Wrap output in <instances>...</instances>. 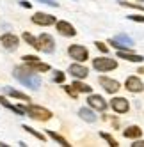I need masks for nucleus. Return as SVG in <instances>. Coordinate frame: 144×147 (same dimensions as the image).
Returning <instances> with one entry per match:
<instances>
[{"label": "nucleus", "instance_id": "bb28decb", "mask_svg": "<svg viewBox=\"0 0 144 147\" xmlns=\"http://www.w3.org/2000/svg\"><path fill=\"white\" fill-rule=\"evenodd\" d=\"M121 5L132 7V9H139V11H144V7H142V5H139V4H132V2H123V0H121Z\"/></svg>", "mask_w": 144, "mask_h": 147}, {"label": "nucleus", "instance_id": "b1692460", "mask_svg": "<svg viewBox=\"0 0 144 147\" xmlns=\"http://www.w3.org/2000/svg\"><path fill=\"white\" fill-rule=\"evenodd\" d=\"M23 129L27 131V133H30V135H34L37 140H41V142H45V135H41L39 131H36L34 128H30V126H23Z\"/></svg>", "mask_w": 144, "mask_h": 147}, {"label": "nucleus", "instance_id": "473e14b6", "mask_svg": "<svg viewBox=\"0 0 144 147\" xmlns=\"http://www.w3.org/2000/svg\"><path fill=\"white\" fill-rule=\"evenodd\" d=\"M132 147H144V140H137L135 138V142L132 144Z\"/></svg>", "mask_w": 144, "mask_h": 147}, {"label": "nucleus", "instance_id": "2eb2a0df", "mask_svg": "<svg viewBox=\"0 0 144 147\" xmlns=\"http://www.w3.org/2000/svg\"><path fill=\"white\" fill-rule=\"evenodd\" d=\"M118 57H119V59H125V60H128V62H142V60H144L142 55H135V53L123 51V50H118Z\"/></svg>", "mask_w": 144, "mask_h": 147}, {"label": "nucleus", "instance_id": "72a5a7b5", "mask_svg": "<svg viewBox=\"0 0 144 147\" xmlns=\"http://www.w3.org/2000/svg\"><path fill=\"white\" fill-rule=\"evenodd\" d=\"M20 4H22V5H23V7H27V9H29V7H30V2H25V0H22V2H20Z\"/></svg>", "mask_w": 144, "mask_h": 147}, {"label": "nucleus", "instance_id": "5701e85b", "mask_svg": "<svg viewBox=\"0 0 144 147\" xmlns=\"http://www.w3.org/2000/svg\"><path fill=\"white\" fill-rule=\"evenodd\" d=\"M23 41H27V43L32 46V48H37V39L32 36V34H29V32H23Z\"/></svg>", "mask_w": 144, "mask_h": 147}, {"label": "nucleus", "instance_id": "423d86ee", "mask_svg": "<svg viewBox=\"0 0 144 147\" xmlns=\"http://www.w3.org/2000/svg\"><path fill=\"white\" fill-rule=\"evenodd\" d=\"M32 23L41 25V27H48V25H54L55 23V16L46 14V13H36L32 16Z\"/></svg>", "mask_w": 144, "mask_h": 147}, {"label": "nucleus", "instance_id": "f3484780", "mask_svg": "<svg viewBox=\"0 0 144 147\" xmlns=\"http://www.w3.org/2000/svg\"><path fill=\"white\" fill-rule=\"evenodd\" d=\"M4 92L7 94V96H11V98H16V99H22V101H30V98L27 96V94H23V92H20V90H14L13 87H4Z\"/></svg>", "mask_w": 144, "mask_h": 147}, {"label": "nucleus", "instance_id": "c9c22d12", "mask_svg": "<svg viewBox=\"0 0 144 147\" xmlns=\"http://www.w3.org/2000/svg\"><path fill=\"white\" fill-rule=\"evenodd\" d=\"M5 145H7V144H4V142H0V147H5Z\"/></svg>", "mask_w": 144, "mask_h": 147}, {"label": "nucleus", "instance_id": "4468645a", "mask_svg": "<svg viewBox=\"0 0 144 147\" xmlns=\"http://www.w3.org/2000/svg\"><path fill=\"white\" fill-rule=\"evenodd\" d=\"M25 66H27V67H30L32 71H36V73H46V71H50V66H48V64H45V62H39V60L25 62Z\"/></svg>", "mask_w": 144, "mask_h": 147}, {"label": "nucleus", "instance_id": "412c9836", "mask_svg": "<svg viewBox=\"0 0 144 147\" xmlns=\"http://www.w3.org/2000/svg\"><path fill=\"white\" fill-rule=\"evenodd\" d=\"M73 89H75L77 92H87V94H91V90H92L89 85H86V83H82L80 80H77V82L73 83Z\"/></svg>", "mask_w": 144, "mask_h": 147}, {"label": "nucleus", "instance_id": "39448f33", "mask_svg": "<svg viewBox=\"0 0 144 147\" xmlns=\"http://www.w3.org/2000/svg\"><path fill=\"white\" fill-rule=\"evenodd\" d=\"M68 53H69L71 59H75L77 62H86V60L89 59V51H87V48L80 46V45H71V46L68 48Z\"/></svg>", "mask_w": 144, "mask_h": 147}, {"label": "nucleus", "instance_id": "f704fd0d", "mask_svg": "<svg viewBox=\"0 0 144 147\" xmlns=\"http://www.w3.org/2000/svg\"><path fill=\"white\" fill-rule=\"evenodd\" d=\"M137 73H142V75H144V67H139V69H137Z\"/></svg>", "mask_w": 144, "mask_h": 147}, {"label": "nucleus", "instance_id": "9d476101", "mask_svg": "<svg viewBox=\"0 0 144 147\" xmlns=\"http://www.w3.org/2000/svg\"><path fill=\"white\" fill-rule=\"evenodd\" d=\"M87 103H89V107L94 108V110H101V112H103L107 108V101L101 96H98V94H91V96L87 98Z\"/></svg>", "mask_w": 144, "mask_h": 147}, {"label": "nucleus", "instance_id": "9b49d317", "mask_svg": "<svg viewBox=\"0 0 144 147\" xmlns=\"http://www.w3.org/2000/svg\"><path fill=\"white\" fill-rule=\"evenodd\" d=\"M68 73L71 76H75L77 80H82V78H86L87 75H89V71H87V67H84V66H80V64H71L69 67H68Z\"/></svg>", "mask_w": 144, "mask_h": 147}, {"label": "nucleus", "instance_id": "f03ea898", "mask_svg": "<svg viewBox=\"0 0 144 147\" xmlns=\"http://www.w3.org/2000/svg\"><path fill=\"white\" fill-rule=\"evenodd\" d=\"M25 113H29V117L37 119V121H48L52 117V112L43 108V107H37V105H29V107H25Z\"/></svg>", "mask_w": 144, "mask_h": 147}, {"label": "nucleus", "instance_id": "6ab92c4d", "mask_svg": "<svg viewBox=\"0 0 144 147\" xmlns=\"http://www.w3.org/2000/svg\"><path fill=\"white\" fill-rule=\"evenodd\" d=\"M78 115H80V119H84L86 122H94V121H96L94 112H91L89 108H80V110H78Z\"/></svg>", "mask_w": 144, "mask_h": 147}, {"label": "nucleus", "instance_id": "dca6fc26", "mask_svg": "<svg viewBox=\"0 0 144 147\" xmlns=\"http://www.w3.org/2000/svg\"><path fill=\"white\" fill-rule=\"evenodd\" d=\"M0 105H2V107H5V108H9V110H13V112L18 113V115H25V107H14V105H11L4 96H0Z\"/></svg>", "mask_w": 144, "mask_h": 147}, {"label": "nucleus", "instance_id": "a211bd4d", "mask_svg": "<svg viewBox=\"0 0 144 147\" xmlns=\"http://www.w3.org/2000/svg\"><path fill=\"white\" fill-rule=\"evenodd\" d=\"M123 135H125L126 138H139V136L142 135V129L139 128V126H128V128L123 131Z\"/></svg>", "mask_w": 144, "mask_h": 147}, {"label": "nucleus", "instance_id": "0eeeda50", "mask_svg": "<svg viewBox=\"0 0 144 147\" xmlns=\"http://www.w3.org/2000/svg\"><path fill=\"white\" fill-rule=\"evenodd\" d=\"M0 43H2V46L9 51H14L20 45V39L14 36V34H4L2 37H0Z\"/></svg>", "mask_w": 144, "mask_h": 147}, {"label": "nucleus", "instance_id": "1a4fd4ad", "mask_svg": "<svg viewBox=\"0 0 144 147\" xmlns=\"http://www.w3.org/2000/svg\"><path fill=\"white\" fill-rule=\"evenodd\" d=\"M110 107L114 108V112H118V113H126L130 110V103L125 98H114L110 101Z\"/></svg>", "mask_w": 144, "mask_h": 147}, {"label": "nucleus", "instance_id": "20e7f679", "mask_svg": "<svg viewBox=\"0 0 144 147\" xmlns=\"http://www.w3.org/2000/svg\"><path fill=\"white\" fill-rule=\"evenodd\" d=\"M92 67L96 71H112L118 67V62L114 59H109V57H98L92 60Z\"/></svg>", "mask_w": 144, "mask_h": 147}, {"label": "nucleus", "instance_id": "f257e3e1", "mask_svg": "<svg viewBox=\"0 0 144 147\" xmlns=\"http://www.w3.org/2000/svg\"><path fill=\"white\" fill-rule=\"evenodd\" d=\"M13 76L20 83H23L25 87H29V89L37 90L41 87V78H39V75H36V71H32V69L27 67V66H18V67H14L13 69Z\"/></svg>", "mask_w": 144, "mask_h": 147}, {"label": "nucleus", "instance_id": "f8f14e48", "mask_svg": "<svg viewBox=\"0 0 144 147\" xmlns=\"http://www.w3.org/2000/svg\"><path fill=\"white\" fill-rule=\"evenodd\" d=\"M57 30L60 36H66V37H73L77 34V30L73 28V25L68 23V22H57Z\"/></svg>", "mask_w": 144, "mask_h": 147}, {"label": "nucleus", "instance_id": "6e6552de", "mask_svg": "<svg viewBox=\"0 0 144 147\" xmlns=\"http://www.w3.org/2000/svg\"><path fill=\"white\" fill-rule=\"evenodd\" d=\"M100 85L103 87L109 94H114V92H118L121 89V83L118 80H112V78H107V76H101L100 78Z\"/></svg>", "mask_w": 144, "mask_h": 147}, {"label": "nucleus", "instance_id": "2f4dec72", "mask_svg": "<svg viewBox=\"0 0 144 147\" xmlns=\"http://www.w3.org/2000/svg\"><path fill=\"white\" fill-rule=\"evenodd\" d=\"M37 2H43L46 5H52V7H57V2H54V0H37Z\"/></svg>", "mask_w": 144, "mask_h": 147}, {"label": "nucleus", "instance_id": "393cba45", "mask_svg": "<svg viewBox=\"0 0 144 147\" xmlns=\"http://www.w3.org/2000/svg\"><path fill=\"white\" fill-rule=\"evenodd\" d=\"M100 136H101V138H105V140H107V144H109V145H112V147H118V145H119V144H118V140L114 138V136H110L109 133H100Z\"/></svg>", "mask_w": 144, "mask_h": 147}, {"label": "nucleus", "instance_id": "cd10ccee", "mask_svg": "<svg viewBox=\"0 0 144 147\" xmlns=\"http://www.w3.org/2000/svg\"><path fill=\"white\" fill-rule=\"evenodd\" d=\"M64 90H66V92L69 94L71 98H77V90L73 89V85H71V87H69V85H64Z\"/></svg>", "mask_w": 144, "mask_h": 147}, {"label": "nucleus", "instance_id": "c85d7f7f", "mask_svg": "<svg viewBox=\"0 0 144 147\" xmlns=\"http://www.w3.org/2000/svg\"><path fill=\"white\" fill-rule=\"evenodd\" d=\"M96 48L100 50V51H103V53H107V51H109V48H107V45H103V43H101V41H96Z\"/></svg>", "mask_w": 144, "mask_h": 147}, {"label": "nucleus", "instance_id": "ddd939ff", "mask_svg": "<svg viewBox=\"0 0 144 147\" xmlns=\"http://www.w3.org/2000/svg\"><path fill=\"white\" fill-rule=\"evenodd\" d=\"M125 87L130 90V92H141L142 89H144V85H142V82L137 78V76H130L128 80H126V83H125Z\"/></svg>", "mask_w": 144, "mask_h": 147}, {"label": "nucleus", "instance_id": "7ed1b4c3", "mask_svg": "<svg viewBox=\"0 0 144 147\" xmlns=\"http://www.w3.org/2000/svg\"><path fill=\"white\" fill-rule=\"evenodd\" d=\"M39 51H45V53H52V51L55 50V41L54 37L50 36V34H41L37 37V48Z\"/></svg>", "mask_w": 144, "mask_h": 147}, {"label": "nucleus", "instance_id": "c756f323", "mask_svg": "<svg viewBox=\"0 0 144 147\" xmlns=\"http://www.w3.org/2000/svg\"><path fill=\"white\" fill-rule=\"evenodd\" d=\"M128 20H132V22H141V23H144V16H128Z\"/></svg>", "mask_w": 144, "mask_h": 147}, {"label": "nucleus", "instance_id": "e433bc0d", "mask_svg": "<svg viewBox=\"0 0 144 147\" xmlns=\"http://www.w3.org/2000/svg\"><path fill=\"white\" fill-rule=\"evenodd\" d=\"M137 2H144V0H137Z\"/></svg>", "mask_w": 144, "mask_h": 147}, {"label": "nucleus", "instance_id": "aec40b11", "mask_svg": "<svg viewBox=\"0 0 144 147\" xmlns=\"http://www.w3.org/2000/svg\"><path fill=\"white\" fill-rule=\"evenodd\" d=\"M48 136H50V138H54V140H55L59 145H62V147H69V145H71V144H68V140L64 138V136L57 135V133H55V131H52V129L48 131Z\"/></svg>", "mask_w": 144, "mask_h": 147}, {"label": "nucleus", "instance_id": "4be33fe9", "mask_svg": "<svg viewBox=\"0 0 144 147\" xmlns=\"http://www.w3.org/2000/svg\"><path fill=\"white\" fill-rule=\"evenodd\" d=\"M116 41H118V43H121V45H125V46H132V45H133V39L128 37L126 34H119V36L116 37Z\"/></svg>", "mask_w": 144, "mask_h": 147}, {"label": "nucleus", "instance_id": "7c9ffc66", "mask_svg": "<svg viewBox=\"0 0 144 147\" xmlns=\"http://www.w3.org/2000/svg\"><path fill=\"white\" fill-rule=\"evenodd\" d=\"M22 59H23V62H32V60H37V57H36V55H23Z\"/></svg>", "mask_w": 144, "mask_h": 147}, {"label": "nucleus", "instance_id": "a878e982", "mask_svg": "<svg viewBox=\"0 0 144 147\" xmlns=\"http://www.w3.org/2000/svg\"><path fill=\"white\" fill-rule=\"evenodd\" d=\"M52 80H54L55 83H62V82L66 80V75H64L62 71H55V73H54V78H52Z\"/></svg>", "mask_w": 144, "mask_h": 147}]
</instances>
